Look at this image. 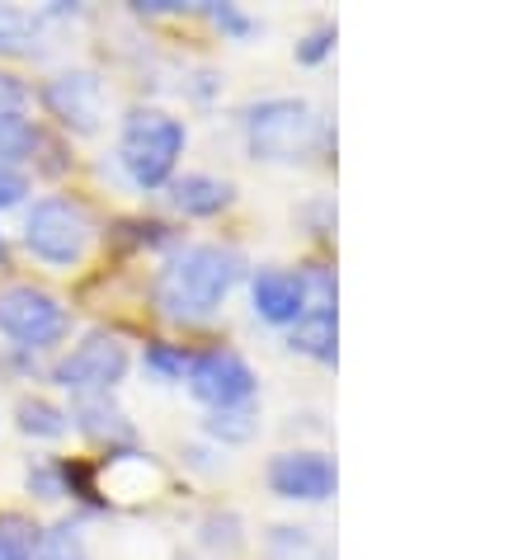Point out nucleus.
I'll return each instance as SVG.
<instances>
[{"label": "nucleus", "mask_w": 532, "mask_h": 560, "mask_svg": "<svg viewBox=\"0 0 532 560\" xmlns=\"http://www.w3.org/2000/svg\"><path fill=\"white\" fill-rule=\"evenodd\" d=\"M241 273H245V259L236 250H227V245H189L155 278V306L180 325L212 320L231 298V288L241 283Z\"/></svg>", "instance_id": "obj_1"}, {"label": "nucleus", "mask_w": 532, "mask_h": 560, "mask_svg": "<svg viewBox=\"0 0 532 560\" xmlns=\"http://www.w3.org/2000/svg\"><path fill=\"white\" fill-rule=\"evenodd\" d=\"M245 151L264 165H302L307 155L331 147V122L302 95H269L255 100L241 118Z\"/></svg>", "instance_id": "obj_2"}, {"label": "nucleus", "mask_w": 532, "mask_h": 560, "mask_svg": "<svg viewBox=\"0 0 532 560\" xmlns=\"http://www.w3.org/2000/svg\"><path fill=\"white\" fill-rule=\"evenodd\" d=\"M189 147V128L165 108H132L118 132V165L137 189H165Z\"/></svg>", "instance_id": "obj_3"}, {"label": "nucleus", "mask_w": 532, "mask_h": 560, "mask_svg": "<svg viewBox=\"0 0 532 560\" xmlns=\"http://www.w3.org/2000/svg\"><path fill=\"white\" fill-rule=\"evenodd\" d=\"M24 245L48 269H76L95 245V222L71 198H38L24 217Z\"/></svg>", "instance_id": "obj_4"}, {"label": "nucleus", "mask_w": 532, "mask_h": 560, "mask_svg": "<svg viewBox=\"0 0 532 560\" xmlns=\"http://www.w3.org/2000/svg\"><path fill=\"white\" fill-rule=\"evenodd\" d=\"M189 396L203 400L208 410H241V406H255V392H259V377L255 368L245 363L236 349L227 345H212V349H198L189 358Z\"/></svg>", "instance_id": "obj_5"}, {"label": "nucleus", "mask_w": 532, "mask_h": 560, "mask_svg": "<svg viewBox=\"0 0 532 560\" xmlns=\"http://www.w3.org/2000/svg\"><path fill=\"white\" fill-rule=\"evenodd\" d=\"M128 368H132L128 345L108 330H95L61 358L53 377H57V386H67L76 400H85V396H114V386L128 377Z\"/></svg>", "instance_id": "obj_6"}, {"label": "nucleus", "mask_w": 532, "mask_h": 560, "mask_svg": "<svg viewBox=\"0 0 532 560\" xmlns=\"http://www.w3.org/2000/svg\"><path fill=\"white\" fill-rule=\"evenodd\" d=\"M71 330V316L53 292H43L34 283H14L0 288V335L20 339L28 349H53Z\"/></svg>", "instance_id": "obj_7"}, {"label": "nucleus", "mask_w": 532, "mask_h": 560, "mask_svg": "<svg viewBox=\"0 0 532 560\" xmlns=\"http://www.w3.org/2000/svg\"><path fill=\"white\" fill-rule=\"evenodd\" d=\"M339 466L321 447H284L269 457V490L288 504H325L335 500Z\"/></svg>", "instance_id": "obj_8"}, {"label": "nucleus", "mask_w": 532, "mask_h": 560, "mask_svg": "<svg viewBox=\"0 0 532 560\" xmlns=\"http://www.w3.org/2000/svg\"><path fill=\"white\" fill-rule=\"evenodd\" d=\"M43 108L76 137H90L104 128V81L85 67L57 71L48 85H43Z\"/></svg>", "instance_id": "obj_9"}, {"label": "nucleus", "mask_w": 532, "mask_h": 560, "mask_svg": "<svg viewBox=\"0 0 532 560\" xmlns=\"http://www.w3.org/2000/svg\"><path fill=\"white\" fill-rule=\"evenodd\" d=\"M250 302H255L259 320L278 325V330H292V325L302 320V311H307L302 273H297V269H278V264H269V269H255V278H250Z\"/></svg>", "instance_id": "obj_10"}, {"label": "nucleus", "mask_w": 532, "mask_h": 560, "mask_svg": "<svg viewBox=\"0 0 532 560\" xmlns=\"http://www.w3.org/2000/svg\"><path fill=\"white\" fill-rule=\"evenodd\" d=\"M165 189H170V208L184 212V217H217L236 203V184L222 179V175H208V170L175 175Z\"/></svg>", "instance_id": "obj_11"}, {"label": "nucleus", "mask_w": 532, "mask_h": 560, "mask_svg": "<svg viewBox=\"0 0 532 560\" xmlns=\"http://www.w3.org/2000/svg\"><path fill=\"white\" fill-rule=\"evenodd\" d=\"M76 419V429L85 433L90 443L108 447V453H118V447H132L137 443V429L123 406H114V396H85L76 400V410H67Z\"/></svg>", "instance_id": "obj_12"}, {"label": "nucleus", "mask_w": 532, "mask_h": 560, "mask_svg": "<svg viewBox=\"0 0 532 560\" xmlns=\"http://www.w3.org/2000/svg\"><path fill=\"white\" fill-rule=\"evenodd\" d=\"M288 349L311 363H335L339 358V311H302V320L288 330Z\"/></svg>", "instance_id": "obj_13"}, {"label": "nucleus", "mask_w": 532, "mask_h": 560, "mask_svg": "<svg viewBox=\"0 0 532 560\" xmlns=\"http://www.w3.org/2000/svg\"><path fill=\"white\" fill-rule=\"evenodd\" d=\"M264 556L269 560H335L331 541L307 523H274L264 533Z\"/></svg>", "instance_id": "obj_14"}, {"label": "nucleus", "mask_w": 532, "mask_h": 560, "mask_svg": "<svg viewBox=\"0 0 532 560\" xmlns=\"http://www.w3.org/2000/svg\"><path fill=\"white\" fill-rule=\"evenodd\" d=\"M14 424H20L24 439H67L71 433V415L53 406L48 396H24L20 406H14Z\"/></svg>", "instance_id": "obj_15"}, {"label": "nucleus", "mask_w": 532, "mask_h": 560, "mask_svg": "<svg viewBox=\"0 0 532 560\" xmlns=\"http://www.w3.org/2000/svg\"><path fill=\"white\" fill-rule=\"evenodd\" d=\"M43 20L20 5H0V57H28L38 52Z\"/></svg>", "instance_id": "obj_16"}, {"label": "nucleus", "mask_w": 532, "mask_h": 560, "mask_svg": "<svg viewBox=\"0 0 532 560\" xmlns=\"http://www.w3.org/2000/svg\"><path fill=\"white\" fill-rule=\"evenodd\" d=\"M38 142L43 137L24 114H5L0 118V170H14L20 161H28L38 151Z\"/></svg>", "instance_id": "obj_17"}, {"label": "nucleus", "mask_w": 532, "mask_h": 560, "mask_svg": "<svg viewBox=\"0 0 532 560\" xmlns=\"http://www.w3.org/2000/svg\"><path fill=\"white\" fill-rule=\"evenodd\" d=\"M38 560H90V547H85L81 523H71V518L53 523L48 533L38 537Z\"/></svg>", "instance_id": "obj_18"}, {"label": "nucleus", "mask_w": 532, "mask_h": 560, "mask_svg": "<svg viewBox=\"0 0 532 560\" xmlns=\"http://www.w3.org/2000/svg\"><path fill=\"white\" fill-rule=\"evenodd\" d=\"M38 527L20 513H0V560H38Z\"/></svg>", "instance_id": "obj_19"}, {"label": "nucleus", "mask_w": 532, "mask_h": 560, "mask_svg": "<svg viewBox=\"0 0 532 560\" xmlns=\"http://www.w3.org/2000/svg\"><path fill=\"white\" fill-rule=\"evenodd\" d=\"M203 547L217 551V556H236L245 547V523L236 518V513H208L203 518Z\"/></svg>", "instance_id": "obj_20"}, {"label": "nucleus", "mask_w": 532, "mask_h": 560, "mask_svg": "<svg viewBox=\"0 0 532 560\" xmlns=\"http://www.w3.org/2000/svg\"><path fill=\"white\" fill-rule=\"evenodd\" d=\"M208 433L217 443H250L259 433V419L255 406H241V410H212L208 415Z\"/></svg>", "instance_id": "obj_21"}, {"label": "nucleus", "mask_w": 532, "mask_h": 560, "mask_svg": "<svg viewBox=\"0 0 532 560\" xmlns=\"http://www.w3.org/2000/svg\"><path fill=\"white\" fill-rule=\"evenodd\" d=\"M189 349H180V345H151L147 349V372L151 377H161V382H184V372H189Z\"/></svg>", "instance_id": "obj_22"}, {"label": "nucleus", "mask_w": 532, "mask_h": 560, "mask_svg": "<svg viewBox=\"0 0 532 560\" xmlns=\"http://www.w3.org/2000/svg\"><path fill=\"white\" fill-rule=\"evenodd\" d=\"M335 38H339L335 20H316L302 34V43H297V61H302V67H321V61L335 52Z\"/></svg>", "instance_id": "obj_23"}, {"label": "nucleus", "mask_w": 532, "mask_h": 560, "mask_svg": "<svg viewBox=\"0 0 532 560\" xmlns=\"http://www.w3.org/2000/svg\"><path fill=\"white\" fill-rule=\"evenodd\" d=\"M28 490H34L38 500H61V494H67V466H57V462L28 466Z\"/></svg>", "instance_id": "obj_24"}, {"label": "nucleus", "mask_w": 532, "mask_h": 560, "mask_svg": "<svg viewBox=\"0 0 532 560\" xmlns=\"http://www.w3.org/2000/svg\"><path fill=\"white\" fill-rule=\"evenodd\" d=\"M203 10H208V20L222 28V34H231V38H250L259 28L241 5H203Z\"/></svg>", "instance_id": "obj_25"}, {"label": "nucleus", "mask_w": 532, "mask_h": 560, "mask_svg": "<svg viewBox=\"0 0 532 560\" xmlns=\"http://www.w3.org/2000/svg\"><path fill=\"white\" fill-rule=\"evenodd\" d=\"M24 104H28V90L20 75H10V71H0V118L5 114H24Z\"/></svg>", "instance_id": "obj_26"}, {"label": "nucleus", "mask_w": 532, "mask_h": 560, "mask_svg": "<svg viewBox=\"0 0 532 560\" xmlns=\"http://www.w3.org/2000/svg\"><path fill=\"white\" fill-rule=\"evenodd\" d=\"M24 198H28V179L20 175V170H0V212L20 208Z\"/></svg>", "instance_id": "obj_27"}, {"label": "nucleus", "mask_w": 532, "mask_h": 560, "mask_svg": "<svg viewBox=\"0 0 532 560\" xmlns=\"http://www.w3.org/2000/svg\"><path fill=\"white\" fill-rule=\"evenodd\" d=\"M184 0H137V14H180Z\"/></svg>", "instance_id": "obj_28"}, {"label": "nucleus", "mask_w": 532, "mask_h": 560, "mask_svg": "<svg viewBox=\"0 0 532 560\" xmlns=\"http://www.w3.org/2000/svg\"><path fill=\"white\" fill-rule=\"evenodd\" d=\"M0 259H5V236H0Z\"/></svg>", "instance_id": "obj_29"}, {"label": "nucleus", "mask_w": 532, "mask_h": 560, "mask_svg": "<svg viewBox=\"0 0 532 560\" xmlns=\"http://www.w3.org/2000/svg\"><path fill=\"white\" fill-rule=\"evenodd\" d=\"M175 560H194V556H175Z\"/></svg>", "instance_id": "obj_30"}]
</instances>
